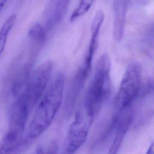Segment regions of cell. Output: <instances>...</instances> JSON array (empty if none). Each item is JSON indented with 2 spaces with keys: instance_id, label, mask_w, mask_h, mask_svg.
I'll use <instances>...</instances> for the list:
<instances>
[{
  "instance_id": "cell-11",
  "label": "cell",
  "mask_w": 154,
  "mask_h": 154,
  "mask_svg": "<svg viewBox=\"0 0 154 154\" xmlns=\"http://www.w3.org/2000/svg\"><path fill=\"white\" fill-rule=\"evenodd\" d=\"M46 31L42 25L36 23L33 25L28 31V35L33 40L39 43H44L46 40Z\"/></svg>"
},
{
  "instance_id": "cell-4",
  "label": "cell",
  "mask_w": 154,
  "mask_h": 154,
  "mask_svg": "<svg viewBox=\"0 0 154 154\" xmlns=\"http://www.w3.org/2000/svg\"><path fill=\"white\" fill-rule=\"evenodd\" d=\"M142 66L138 61L129 64L122 79L115 99L112 124L116 125L122 113L139 96L142 84Z\"/></svg>"
},
{
  "instance_id": "cell-8",
  "label": "cell",
  "mask_w": 154,
  "mask_h": 154,
  "mask_svg": "<svg viewBox=\"0 0 154 154\" xmlns=\"http://www.w3.org/2000/svg\"><path fill=\"white\" fill-rule=\"evenodd\" d=\"M130 0H113L114 20L113 37L116 42H120L123 35L126 14Z\"/></svg>"
},
{
  "instance_id": "cell-9",
  "label": "cell",
  "mask_w": 154,
  "mask_h": 154,
  "mask_svg": "<svg viewBox=\"0 0 154 154\" xmlns=\"http://www.w3.org/2000/svg\"><path fill=\"white\" fill-rule=\"evenodd\" d=\"M16 18L15 14H11L4 22L0 29V56L5 49L8 35L16 22Z\"/></svg>"
},
{
  "instance_id": "cell-2",
  "label": "cell",
  "mask_w": 154,
  "mask_h": 154,
  "mask_svg": "<svg viewBox=\"0 0 154 154\" xmlns=\"http://www.w3.org/2000/svg\"><path fill=\"white\" fill-rule=\"evenodd\" d=\"M111 60L106 54L97 60L93 78L89 85L81 106L90 116L94 118L108 97L111 90Z\"/></svg>"
},
{
  "instance_id": "cell-5",
  "label": "cell",
  "mask_w": 154,
  "mask_h": 154,
  "mask_svg": "<svg viewBox=\"0 0 154 154\" xmlns=\"http://www.w3.org/2000/svg\"><path fill=\"white\" fill-rule=\"evenodd\" d=\"M94 117L89 116L81 107L76 112L70 125L64 144V152L73 153L85 142Z\"/></svg>"
},
{
  "instance_id": "cell-7",
  "label": "cell",
  "mask_w": 154,
  "mask_h": 154,
  "mask_svg": "<svg viewBox=\"0 0 154 154\" xmlns=\"http://www.w3.org/2000/svg\"><path fill=\"white\" fill-rule=\"evenodd\" d=\"M133 120V112L130 107L127 108L121 115L116 126V135L111 146L109 153H117L121 147L125 137Z\"/></svg>"
},
{
  "instance_id": "cell-14",
  "label": "cell",
  "mask_w": 154,
  "mask_h": 154,
  "mask_svg": "<svg viewBox=\"0 0 154 154\" xmlns=\"http://www.w3.org/2000/svg\"><path fill=\"white\" fill-rule=\"evenodd\" d=\"M153 32H154V27H153Z\"/></svg>"
},
{
  "instance_id": "cell-10",
  "label": "cell",
  "mask_w": 154,
  "mask_h": 154,
  "mask_svg": "<svg viewBox=\"0 0 154 154\" xmlns=\"http://www.w3.org/2000/svg\"><path fill=\"white\" fill-rule=\"evenodd\" d=\"M94 1V0H80L79 5L70 16V22H74L85 14L91 7Z\"/></svg>"
},
{
  "instance_id": "cell-6",
  "label": "cell",
  "mask_w": 154,
  "mask_h": 154,
  "mask_svg": "<svg viewBox=\"0 0 154 154\" xmlns=\"http://www.w3.org/2000/svg\"><path fill=\"white\" fill-rule=\"evenodd\" d=\"M70 0H50L43 15L42 26L46 32L57 25L67 12Z\"/></svg>"
},
{
  "instance_id": "cell-3",
  "label": "cell",
  "mask_w": 154,
  "mask_h": 154,
  "mask_svg": "<svg viewBox=\"0 0 154 154\" xmlns=\"http://www.w3.org/2000/svg\"><path fill=\"white\" fill-rule=\"evenodd\" d=\"M54 69V63L46 61L35 69L26 78L16 98L32 113L46 91Z\"/></svg>"
},
{
  "instance_id": "cell-13",
  "label": "cell",
  "mask_w": 154,
  "mask_h": 154,
  "mask_svg": "<svg viewBox=\"0 0 154 154\" xmlns=\"http://www.w3.org/2000/svg\"><path fill=\"white\" fill-rule=\"evenodd\" d=\"M8 0H0V11L2 10Z\"/></svg>"
},
{
  "instance_id": "cell-12",
  "label": "cell",
  "mask_w": 154,
  "mask_h": 154,
  "mask_svg": "<svg viewBox=\"0 0 154 154\" xmlns=\"http://www.w3.org/2000/svg\"><path fill=\"white\" fill-rule=\"evenodd\" d=\"M147 153H150V154H154V141L152 143L150 146L149 147L148 150L147 152Z\"/></svg>"
},
{
  "instance_id": "cell-1",
  "label": "cell",
  "mask_w": 154,
  "mask_h": 154,
  "mask_svg": "<svg viewBox=\"0 0 154 154\" xmlns=\"http://www.w3.org/2000/svg\"><path fill=\"white\" fill-rule=\"evenodd\" d=\"M64 88L65 76L58 72L51 80L25 130L24 138L30 145L51 125L63 102Z\"/></svg>"
}]
</instances>
